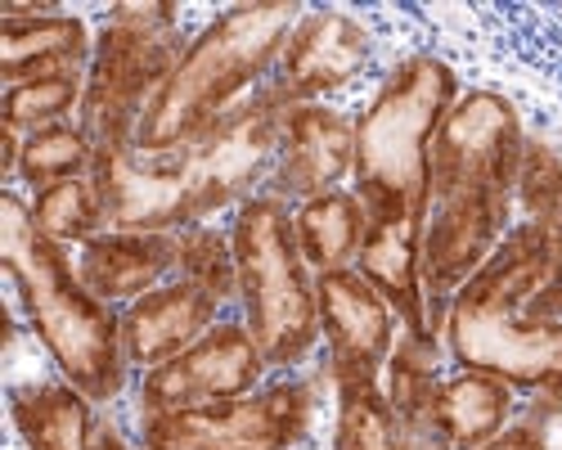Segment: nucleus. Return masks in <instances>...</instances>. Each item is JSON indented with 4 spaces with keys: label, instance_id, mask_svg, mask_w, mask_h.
Returning <instances> with one entry per match:
<instances>
[{
    "label": "nucleus",
    "instance_id": "7",
    "mask_svg": "<svg viewBox=\"0 0 562 450\" xmlns=\"http://www.w3.org/2000/svg\"><path fill=\"white\" fill-rule=\"evenodd\" d=\"M180 55L184 41L176 32H139V27L104 23L86 68L77 126H86V135L100 149H135L139 117L154 104Z\"/></svg>",
    "mask_w": 562,
    "mask_h": 450
},
{
    "label": "nucleus",
    "instance_id": "11",
    "mask_svg": "<svg viewBox=\"0 0 562 450\" xmlns=\"http://www.w3.org/2000/svg\"><path fill=\"white\" fill-rule=\"evenodd\" d=\"M356 167V126L329 104H289L284 126H279V154H274V199H319L338 190V180Z\"/></svg>",
    "mask_w": 562,
    "mask_h": 450
},
{
    "label": "nucleus",
    "instance_id": "10",
    "mask_svg": "<svg viewBox=\"0 0 562 450\" xmlns=\"http://www.w3.org/2000/svg\"><path fill=\"white\" fill-rule=\"evenodd\" d=\"M261 370H266V360L248 325H216L190 351L171 356L158 370H145V379H139V415L194 410V405L248 396Z\"/></svg>",
    "mask_w": 562,
    "mask_h": 450
},
{
    "label": "nucleus",
    "instance_id": "29",
    "mask_svg": "<svg viewBox=\"0 0 562 450\" xmlns=\"http://www.w3.org/2000/svg\"><path fill=\"white\" fill-rule=\"evenodd\" d=\"M477 450H549V441H544L540 424H513V428H504L499 437H491Z\"/></svg>",
    "mask_w": 562,
    "mask_h": 450
},
{
    "label": "nucleus",
    "instance_id": "25",
    "mask_svg": "<svg viewBox=\"0 0 562 450\" xmlns=\"http://www.w3.org/2000/svg\"><path fill=\"white\" fill-rule=\"evenodd\" d=\"M527 212V225L544 235L549 244V266H562V154L549 149L544 140H527L522 167H518V194H513Z\"/></svg>",
    "mask_w": 562,
    "mask_h": 450
},
{
    "label": "nucleus",
    "instance_id": "1",
    "mask_svg": "<svg viewBox=\"0 0 562 450\" xmlns=\"http://www.w3.org/2000/svg\"><path fill=\"white\" fill-rule=\"evenodd\" d=\"M293 100L279 86L239 100L212 131L176 154L145 158L135 149H100L90 180L104 194L113 230L171 235L203 216L252 199L257 180L274 171L279 126Z\"/></svg>",
    "mask_w": 562,
    "mask_h": 450
},
{
    "label": "nucleus",
    "instance_id": "9",
    "mask_svg": "<svg viewBox=\"0 0 562 450\" xmlns=\"http://www.w3.org/2000/svg\"><path fill=\"white\" fill-rule=\"evenodd\" d=\"M522 117L499 90H463L432 145V199L450 190H508L518 194Z\"/></svg>",
    "mask_w": 562,
    "mask_h": 450
},
{
    "label": "nucleus",
    "instance_id": "28",
    "mask_svg": "<svg viewBox=\"0 0 562 450\" xmlns=\"http://www.w3.org/2000/svg\"><path fill=\"white\" fill-rule=\"evenodd\" d=\"M176 19H180L176 5H113L109 10V23L139 27V32H176Z\"/></svg>",
    "mask_w": 562,
    "mask_h": 450
},
{
    "label": "nucleus",
    "instance_id": "15",
    "mask_svg": "<svg viewBox=\"0 0 562 450\" xmlns=\"http://www.w3.org/2000/svg\"><path fill=\"white\" fill-rule=\"evenodd\" d=\"M90 32L81 19L55 5H5L0 10V77L10 86L32 77L77 72L90 64Z\"/></svg>",
    "mask_w": 562,
    "mask_h": 450
},
{
    "label": "nucleus",
    "instance_id": "27",
    "mask_svg": "<svg viewBox=\"0 0 562 450\" xmlns=\"http://www.w3.org/2000/svg\"><path fill=\"white\" fill-rule=\"evenodd\" d=\"M81 95H86V77L77 72H55V77H32V81H19L5 90V126L10 131H45V126H59L68 122L72 109H81Z\"/></svg>",
    "mask_w": 562,
    "mask_h": 450
},
{
    "label": "nucleus",
    "instance_id": "14",
    "mask_svg": "<svg viewBox=\"0 0 562 450\" xmlns=\"http://www.w3.org/2000/svg\"><path fill=\"white\" fill-rule=\"evenodd\" d=\"M216 311L221 302L207 297L203 289L194 284H162L154 293H145L139 302H131L122 311V347H126V360L139 370H158L167 365L171 356L190 351L207 329H216Z\"/></svg>",
    "mask_w": 562,
    "mask_h": 450
},
{
    "label": "nucleus",
    "instance_id": "30",
    "mask_svg": "<svg viewBox=\"0 0 562 450\" xmlns=\"http://www.w3.org/2000/svg\"><path fill=\"white\" fill-rule=\"evenodd\" d=\"M95 450H135L117 428H109V424H100L95 428Z\"/></svg>",
    "mask_w": 562,
    "mask_h": 450
},
{
    "label": "nucleus",
    "instance_id": "5",
    "mask_svg": "<svg viewBox=\"0 0 562 450\" xmlns=\"http://www.w3.org/2000/svg\"><path fill=\"white\" fill-rule=\"evenodd\" d=\"M297 23L302 10L293 0H261V5H234L216 14L184 45L171 77L162 81L145 117H139L135 154L145 158L176 154L190 140H199L203 131H212L239 104L244 90L279 64Z\"/></svg>",
    "mask_w": 562,
    "mask_h": 450
},
{
    "label": "nucleus",
    "instance_id": "13",
    "mask_svg": "<svg viewBox=\"0 0 562 450\" xmlns=\"http://www.w3.org/2000/svg\"><path fill=\"white\" fill-rule=\"evenodd\" d=\"M369 27L347 10H311L293 27L284 55H279V90L293 104H311L329 90L356 81L369 64Z\"/></svg>",
    "mask_w": 562,
    "mask_h": 450
},
{
    "label": "nucleus",
    "instance_id": "3",
    "mask_svg": "<svg viewBox=\"0 0 562 450\" xmlns=\"http://www.w3.org/2000/svg\"><path fill=\"white\" fill-rule=\"evenodd\" d=\"M0 257L5 275L19 289L32 334L45 342L64 383H72L86 401H113L126 387V347L122 315L100 302L77 275V261L64 244L45 239L23 199L0 194Z\"/></svg>",
    "mask_w": 562,
    "mask_h": 450
},
{
    "label": "nucleus",
    "instance_id": "22",
    "mask_svg": "<svg viewBox=\"0 0 562 450\" xmlns=\"http://www.w3.org/2000/svg\"><path fill=\"white\" fill-rule=\"evenodd\" d=\"M441 379H437V338H424V334H405L396 338L392 356H387V401L396 405V415L418 428V432H428V410H432V396H437ZM437 441V437H432ZM441 446V441H437Z\"/></svg>",
    "mask_w": 562,
    "mask_h": 450
},
{
    "label": "nucleus",
    "instance_id": "16",
    "mask_svg": "<svg viewBox=\"0 0 562 450\" xmlns=\"http://www.w3.org/2000/svg\"><path fill=\"white\" fill-rule=\"evenodd\" d=\"M176 270V235H139V230H109L81 244L77 275L100 302H139L162 289V275Z\"/></svg>",
    "mask_w": 562,
    "mask_h": 450
},
{
    "label": "nucleus",
    "instance_id": "18",
    "mask_svg": "<svg viewBox=\"0 0 562 450\" xmlns=\"http://www.w3.org/2000/svg\"><path fill=\"white\" fill-rule=\"evenodd\" d=\"M508 410H513L508 383L477 370H459L454 379H441L428 410V428L441 441V450H477L508 428Z\"/></svg>",
    "mask_w": 562,
    "mask_h": 450
},
{
    "label": "nucleus",
    "instance_id": "19",
    "mask_svg": "<svg viewBox=\"0 0 562 450\" xmlns=\"http://www.w3.org/2000/svg\"><path fill=\"white\" fill-rule=\"evenodd\" d=\"M338 428L334 450H441L428 432L409 428L387 401L379 374H334Z\"/></svg>",
    "mask_w": 562,
    "mask_h": 450
},
{
    "label": "nucleus",
    "instance_id": "2",
    "mask_svg": "<svg viewBox=\"0 0 562 450\" xmlns=\"http://www.w3.org/2000/svg\"><path fill=\"white\" fill-rule=\"evenodd\" d=\"M549 275V244L536 225H513L486 266L446 306V342L459 370L491 374L562 401V320H527L522 306Z\"/></svg>",
    "mask_w": 562,
    "mask_h": 450
},
{
    "label": "nucleus",
    "instance_id": "21",
    "mask_svg": "<svg viewBox=\"0 0 562 450\" xmlns=\"http://www.w3.org/2000/svg\"><path fill=\"white\" fill-rule=\"evenodd\" d=\"M293 225H297V248L306 266L315 275H329V270H351V261H360V248L369 235V212L356 194L329 190L319 199H306L293 212Z\"/></svg>",
    "mask_w": 562,
    "mask_h": 450
},
{
    "label": "nucleus",
    "instance_id": "4",
    "mask_svg": "<svg viewBox=\"0 0 562 450\" xmlns=\"http://www.w3.org/2000/svg\"><path fill=\"white\" fill-rule=\"evenodd\" d=\"M459 104V77L437 55H409L356 122V199L369 221L424 235L432 212V145Z\"/></svg>",
    "mask_w": 562,
    "mask_h": 450
},
{
    "label": "nucleus",
    "instance_id": "26",
    "mask_svg": "<svg viewBox=\"0 0 562 450\" xmlns=\"http://www.w3.org/2000/svg\"><path fill=\"white\" fill-rule=\"evenodd\" d=\"M176 275L184 284L203 289L221 306L229 297H239V261H234L229 235H216L207 225H190L176 235Z\"/></svg>",
    "mask_w": 562,
    "mask_h": 450
},
{
    "label": "nucleus",
    "instance_id": "12",
    "mask_svg": "<svg viewBox=\"0 0 562 450\" xmlns=\"http://www.w3.org/2000/svg\"><path fill=\"white\" fill-rule=\"evenodd\" d=\"M319 329L329 338L334 374H379L396 347V311L360 270L315 275Z\"/></svg>",
    "mask_w": 562,
    "mask_h": 450
},
{
    "label": "nucleus",
    "instance_id": "23",
    "mask_svg": "<svg viewBox=\"0 0 562 450\" xmlns=\"http://www.w3.org/2000/svg\"><path fill=\"white\" fill-rule=\"evenodd\" d=\"M32 221H36V230L45 239H55V244H90L95 235H104V225H109V212H104V194L100 185L90 176L81 180H64V185H50V190H41L32 194L27 203Z\"/></svg>",
    "mask_w": 562,
    "mask_h": 450
},
{
    "label": "nucleus",
    "instance_id": "24",
    "mask_svg": "<svg viewBox=\"0 0 562 450\" xmlns=\"http://www.w3.org/2000/svg\"><path fill=\"white\" fill-rule=\"evenodd\" d=\"M95 154L100 145L86 135V126H72V122H59V126H45L36 135L23 140V162H19V176L32 194L50 190V185H64V180H81L95 171Z\"/></svg>",
    "mask_w": 562,
    "mask_h": 450
},
{
    "label": "nucleus",
    "instance_id": "20",
    "mask_svg": "<svg viewBox=\"0 0 562 450\" xmlns=\"http://www.w3.org/2000/svg\"><path fill=\"white\" fill-rule=\"evenodd\" d=\"M72 383H23L10 392V419L27 450H95V415Z\"/></svg>",
    "mask_w": 562,
    "mask_h": 450
},
{
    "label": "nucleus",
    "instance_id": "8",
    "mask_svg": "<svg viewBox=\"0 0 562 450\" xmlns=\"http://www.w3.org/2000/svg\"><path fill=\"white\" fill-rule=\"evenodd\" d=\"M315 415V396L306 383H274L194 410L139 415L145 450H293Z\"/></svg>",
    "mask_w": 562,
    "mask_h": 450
},
{
    "label": "nucleus",
    "instance_id": "6",
    "mask_svg": "<svg viewBox=\"0 0 562 450\" xmlns=\"http://www.w3.org/2000/svg\"><path fill=\"white\" fill-rule=\"evenodd\" d=\"M234 261H239V302L248 334L266 365L289 370L319 342V302L311 266L297 248V225L284 199L252 194L234 216Z\"/></svg>",
    "mask_w": 562,
    "mask_h": 450
},
{
    "label": "nucleus",
    "instance_id": "17",
    "mask_svg": "<svg viewBox=\"0 0 562 450\" xmlns=\"http://www.w3.org/2000/svg\"><path fill=\"white\" fill-rule=\"evenodd\" d=\"M360 275L383 293V302L401 315L405 334L441 338L432 320V302L424 284V235L405 230V225H383L369 221V235L360 248Z\"/></svg>",
    "mask_w": 562,
    "mask_h": 450
}]
</instances>
